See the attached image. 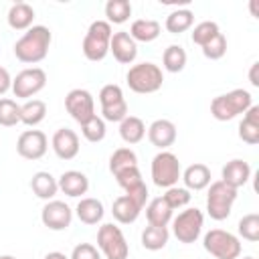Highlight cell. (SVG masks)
<instances>
[{"mask_svg": "<svg viewBox=\"0 0 259 259\" xmlns=\"http://www.w3.org/2000/svg\"><path fill=\"white\" fill-rule=\"evenodd\" d=\"M162 63L168 73H180L186 67V51L180 45H170L162 55Z\"/></svg>", "mask_w": 259, "mask_h": 259, "instance_id": "33", "label": "cell"}, {"mask_svg": "<svg viewBox=\"0 0 259 259\" xmlns=\"http://www.w3.org/2000/svg\"><path fill=\"white\" fill-rule=\"evenodd\" d=\"M81 134H83V138H85L87 142H91V144L101 142V140L105 138V121H103V117L93 115L91 119H87L85 123H81Z\"/></svg>", "mask_w": 259, "mask_h": 259, "instance_id": "36", "label": "cell"}, {"mask_svg": "<svg viewBox=\"0 0 259 259\" xmlns=\"http://www.w3.org/2000/svg\"><path fill=\"white\" fill-rule=\"evenodd\" d=\"M99 105H101L103 121H117L119 123L123 117L130 115L123 91L115 83H109V85L101 87V91H99Z\"/></svg>", "mask_w": 259, "mask_h": 259, "instance_id": "10", "label": "cell"}, {"mask_svg": "<svg viewBox=\"0 0 259 259\" xmlns=\"http://www.w3.org/2000/svg\"><path fill=\"white\" fill-rule=\"evenodd\" d=\"M160 22L158 20H152V18H138L132 22L130 26V36L136 40V42H152L160 36Z\"/></svg>", "mask_w": 259, "mask_h": 259, "instance_id": "23", "label": "cell"}, {"mask_svg": "<svg viewBox=\"0 0 259 259\" xmlns=\"http://www.w3.org/2000/svg\"><path fill=\"white\" fill-rule=\"evenodd\" d=\"M180 176H182V168H180L178 156L168 152V150H160L152 160V180H154V184L160 186V188H170V186L178 184Z\"/></svg>", "mask_w": 259, "mask_h": 259, "instance_id": "6", "label": "cell"}, {"mask_svg": "<svg viewBox=\"0 0 259 259\" xmlns=\"http://www.w3.org/2000/svg\"><path fill=\"white\" fill-rule=\"evenodd\" d=\"M140 208H144L146 206V200H148V186H146V182L144 184H140V186H136L134 190H130V192H125Z\"/></svg>", "mask_w": 259, "mask_h": 259, "instance_id": "43", "label": "cell"}, {"mask_svg": "<svg viewBox=\"0 0 259 259\" xmlns=\"http://www.w3.org/2000/svg\"><path fill=\"white\" fill-rule=\"evenodd\" d=\"M40 221L51 231H65L67 227H71L73 210L63 200H49L40 210Z\"/></svg>", "mask_w": 259, "mask_h": 259, "instance_id": "14", "label": "cell"}, {"mask_svg": "<svg viewBox=\"0 0 259 259\" xmlns=\"http://www.w3.org/2000/svg\"><path fill=\"white\" fill-rule=\"evenodd\" d=\"M200 49H202V55H204L206 59H210V61L223 59L225 53H227V38H225L223 32H219L212 40H208V42H206L204 47H200Z\"/></svg>", "mask_w": 259, "mask_h": 259, "instance_id": "41", "label": "cell"}, {"mask_svg": "<svg viewBox=\"0 0 259 259\" xmlns=\"http://www.w3.org/2000/svg\"><path fill=\"white\" fill-rule=\"evenodd\" d=\"M20 123V105L14 99L0 97V125L12 127Z\"/></svg>", "mask_w": 259, "mask_h": 259, "instance_id": "35", "label": "cell"}, {"mask_svg": "<svg viewBox=\"0 0 259 259\" xmlns=\"http://www.w3.org/2000/svg\"><path fill=\"white\" fill-rule=\"evenodd\" d=\"M239 235L251 243H257L259 241V214L251 212V214H245L241 221H239V227H237Z\"/></svg>", "mask_w": 259, "mask_h": 259, "instance_id": "39", "label": "cell"}, {"mask_svg": "<svg viewBox=\"0 0 259 259\" xmlns=\"http://www.w3.org/2000/svg\"><path fill=\"white\" fill-rule=\"evenodd\" d=\"M53 34L42 24H32L16 42H14V55L20 63L36 65L49 55Z\"/></svg>", "mask_w": 259, "mask_h": 259, "instance_id": "1", "label": "cell"}, {"mask_svg": "<svg viewBox=\"0 0 259 259\" xmlns=\"http://www.w3.org/2000/svg\"><path fill=\"white\" fill-rule=\"evenodd\" d=\"M65 107L79 125L95 115V99L87 89H71L65 97Z\"/></svg>", "mask_w": 259, "mask_h": 259, "instance_id": "12", "label": "cell"}, {"mask_svg": "<svg viewBox=\"0 0 259 259\" xmlns=\"http://www.w3.org/2000/svg\"><path fill=\"white\" fill-rule=\"evenodd\" d=\"M8 89H12V77L4 67H0V95H4Z\"/></svg>", "mask_w": 259, "mask_h": 259, "instance_id": "44", "label": "cell"}, {"mask_svg": "<svg viewBox=\"0 0 259 259\" xmlns=\"http://www.w3.org/2000/svg\"><path fill=\"white\" fill-rule=\"evenodd\" d=\"M109 53L113 55V59L121 65H130L136 61L138 57V45L136 40L125 32V30H119V32H113L111 36V42H109Z\"/></svg>", "mask_w": 259, "mask_h": 259, "instance_id": "15", "label": "cell"}, {"mask_svg": "<svg viewBox=\"0 0 259 259\" xmlns=\"http://www.w3.org/2000/svg\"><path fill=\"white\" fill-rule=\"evenodd\" d=\"M140 212H142V208H140L127 194L117 196V198L113 200V204H111V214H113V219H115L117 223H121V225L134 223V221L140 217Z\"/></svg>", "mask_w": 259, "mask_h": 259, "instance_id": "24", "label": "cell"}, {"mask_svg": "<svg viewBox=\"0 0 259 259\" xmlns=\"http://www.w3.org/2000/svg\"><path fill=\"white\" fill-rule=\"evenodd\" d=\"M111 36H113V30H111V24L107 20L91 22V26L87 28V34L83 38V45H81L85 59L91 61V63L103 61L107 57V53H109Z\"/></svg>", "mask_w": 259, "mask_h": 259, "instance_id": "3", "label": "cell"}, {"mask_svg": "<svg viewBox=\"0 0 259 259\" xmlns=\"http://www.w3.org/2000/svg\"><path fill=\"white\" fill-rule=\"evenodd\" d=\"M45 85H47V73L40 67H30V69L20 71L12 79V93H14V97L28 101L38 91H42Z\"/></svg>", "mask_w": 259, "mask_h": 259, "instance_id": "11", "label": "cell"}, {"mask_svg": "<svg viewBox=\"0 0 259 259\" xmlns=\"http://www.w3.org/2000/svg\"><path fill=\"white\" fill-rule=\"evenodd\" d=\"M45 259H69V257L65 253H61V251H51V253L45 255Z\"/></svg>", "mask_w": 259, "mask_h": 259, "instance_id": "46", "label": "cell"}, {"mask_svg": "<svg viewBox=\"0 0 259 259\" xmlns=\"http://www.w3.org/2000/svg\"><path fill=\"white\" fill-rule=\"evenodd\" d=\"M162 198L166 200V204H168L172 210H176V208H184V206H188L192 194H190V190H186V188L170 186V188H166V194H162Z\"/></svg>", "mask_w": 259, "mask_h": 259, "instance_id": "38", "label": "cell"}, {"mask_svg": "<svg viewBox=\"0 0 259 259\" xmlns=\"http://www.w3.org/2000/svg\"><path fill=\"white\" fill-rule=\"evenodd\" d=\"M253 105V97L247 89H233L229 93L217 95L210 101V115L219 121H231L237 115L245 113Z\"/></svg>", "mask_w": 259, "mask_h": 259, "instance_id": "2", "label": "cell"}, {"mask_svg": "<svg viewBox=\"0 0 259 259\" xmlns=\"http://www.w3.org/2000/svg\"><path fill=\"white\" fill-rule=\"evenodd\" d=\"M53 150L57 154V158L61 160H73L77 154H79V136L69 130V127H59L55 134H53Z\"/></svg>", "mask_w": 259, "mask_h": 259, "instance_id": "16", "label": "cell"}, {"mask_svg": "<svg viewBox=\"0 0 259 259\" xmlns=\"http://www.w3.org/2000/svg\"><path fill=\"white\" fill-rule=\"evenodd\" d=\"M57 182H59V190L63 194L71 196V198L83 196L89 190V178L83 172H79V170H67V172H63Z\"/></svg>", "mask_w": 259, "mask_h": 259, "instance_id": "19", "label": "cell"}, {"mask_svg": "<svg viewBox=\"0 0 259 259\" xmlns=\"http://www.w3.org/2000/svg\"><path fill=\"white\" fill-rule=\"evenodd\" d=\"M219 24L212 22V20H204V22H198L192 30V42L198 45V47H204L208 40H212L217 34H219Z\"/></svg>", "mask_w": 259, "mask_h": 259, "instance_id": "37", "label": "cell"}, {"mask_svg": "<svg viewBox=\"0 0 259 259\" xmlns=\"http://www.w3.org/2000/svg\"><path fill=\"white\" fill-rule=\"evenodd\" d=\"M30 188H32V192H34L38 198H42V200L49 202V200H53V196L59 192V182H57V178H55L51 172L40 170V172H36V174L32 176Z\"/></svg>", "mask_w": 259, "mask_h": 259, "instance_id": "25", "label": "cell"}, {"mask_svg": "<svg viewBox=\"0 0 259 259\" xmlns=\"http://www.w3.org/2000/svg\"><path fill=\"white\" fill-rule=\"evenodd\" d=\"M119 136L125 144L134 146V144H140L146 136V123L136 117V115H127L119 121Z\"/></svg>", "mask_w": 259, "mask_h": 259, "instance_id": "26", "label": "cell"}, {"mask_svg": "<svg viewBox=\"0 0 259 259\" xmlns=\"http://www.w3.org/2000/svg\"><path fill=\"white\" fill-rule=\"evenodd\" d=\"M237 200V190L227 186L223 180L210 182L208 184V194H206V212L212 221H225L229 219L233 204Z\"/></svg>", "mask_w": 259, "mask_h": 259, "instance_id": "5", "label": "cell"}, {"mask_svg": "<svg viewBox=\"0 0 259 259\" xmlns=\"http://www.w3.org/2000/svg\"><path fill=\"white\" fill-rule=\"evenodd\" d=\"M69 259H101V253L91 243H79V245H75Z\"/></svg>", "mask_w": 259, "mask_h": 259, "instance_id": "42", "label": "cell"}, {"mask_svg": "<svg viewBox=\"0 0 259 259\" xmlns=\"http://www.w3.org/2000/svg\"><path fill=\"white\" fill-rule=\"evenodd\" d=\"M243 259H255V257H243Z\"/></svg>", "mask_w": 259, "mask_h": 259, "instance_id": "48", "label": "cell"}, {"mask_svg": "<svg viewBox=\"0 0 259 259\" xmlns=\"http://www.w3.org/2000/svg\"><path fill=\"white\" fill-rule=\"evenodd\" d=\"M47 117V103L40 99H28L24 105H20V123L34 127Z\"/></svg>", "mask_w": 259, "mask_h": 259, "instance_id": "30", "label": "cell"}, {"mask_svg": "<svg viewBox=\"0 0 259 259\" xmlns=\"http://www.w3.org/2000/svg\"><path fill=\"white\" fill-rule=\"evenodd\" d=\"M202 225H204L202 212L196 206L194 208H186V210L178 212V217L172 219V233L180 243L190 245L200 237Z\"/></svg>", "mask_w": 259, "mask_h": 259, "instance_id": "9", "label": "cell"}, {"mask_svg": "<svg viewBox=\"0 0 259 259\" xmlns=\"http://www.w3.org/2000/svg\"><path fill=\"white\" fill-rule=\"evenodd\" d=\"M0 259H16L14 255H0Z\"/></svg>", "mask_w": 259, "mask_h": 259, "instance_id": "47", "label": "cell"}, {"mask_svg": "<svg viewBox=\"0 0 259 259\" xmlns=\"http://www.w3.org/2000/svg\"><path fill=\"white\" fill-rule=\"evenodd\" d=\"M192 22H194V12L188 8H178L166 16L164 26L170 34H180V32H186L192 26Z\"/></svg>", "mask_w": 259, "mask_h": 259, "instance_id": "29", "label": "cell"}, {"mask_svg": "<svg viewBox=\"0 0 259 259\" xmlns=\"http://www.w3.org/2000/svg\"><path fill=\"white\" fill-rule=\"evenodd\" d=\"M180 178H182L186 190H204L210 184V170H208V166L194 162L182 172Z\"/></svg>", "mask_w": 259, "mask_h": 259, "instance_id": "20", "label": "cell"}, {"mask_svg": "<svg viewBox=\"0 0 259 259\" xmlns=\"http://www.w3.org/2000/svg\"><path fill=\"white\" fill-rule=\"evenodd\" d=\"M115 180H117V184H119L125 192H130V190H134L136 186L144 184V178H142V172H140L138 166H132V168H125V170L117 172V174H115Z\"/></svg>", "mask_w": 259, "mask_h": 259, "instance_id": "40", "label": "cell"}, {"mask_svg": "<svg viewBox=\"0 0 259 259\" xmlns=\"http://www.w3.org/2000/svg\"><path fill=\"white\" fill-rule=\"evenodd\" d=\"M132 166H138V156L132 148H117L109 158V172L113 176L125 168H132Z\"/></svg>", "mask_w": 259, "mask_h": 259, "instance_id": "34", "label": "cell"}, {"mask_svg": "<svg viewBox=\"0 0 259 259\" xmlns=\"http://www.w3.org/2000/svg\"><path fill=\"white\" fill-rule=\"evenodd\" d=\"M49 150V140L40 130H26L18 136L16 152L24 160H40Z\"/></svg>", "mask_w": 259, "mask_h": 259, "instance_id": "13", "label": "cell"}, {"mask_svg": "<svg viewBox=\"0 0 259 259\" xmlns=\"http://www.w3.org/2000/svg\"><path fill=\"white\" fill-rule=\"evenodd\" d=\"M170 239V233H168V227H154V225H148L144 231H142V245L144 249L148 251H160L166 247Z\"/></svg>", "mask_w": 259, "mask_h": 259, "instance_id": "31", "label": "cell"}, {"mask_svg": "<svg viewBox=\"0 0 259 259\" xmlns=\"http://www.w3.org/2000/svg\"><path fill=\"white\" fill-rule=\"evenodd\" d=\"M239 138L249 146L259 144V105H251L245 111L243 121L239 123Z\"/></svg>", "mask_w": 259, "mask_h": 259, "instance_id": "21", "label": "cell"}, {"mask_svg": "<svg viewBox=\"0 0 259 259\" xmlns=\"http://www.w3.org/2000/svg\"><path fill=\"white\" fill-rule=\"evenodd\" d=\"M148 140L160 150H168L176 142V125L170 119H156L148 127Z\"/></svg>", "mask_w": 259, "mask_h": 259, "instance_id": "17", "label": "cell"}, {"mask_svg": "<svg viewBox=\"0 0 259 259\" xmlns=\"http://www.w3.org/2000/svg\"><path fill=\"white\" fill-rule=\"evenodd\" d=\"M8 26L14 30H28L34 22V8L26 2H16L8 10Z\"/></svg>", "mask_w": 259, "mask_h": 259, "instance_id": "22", "label": "cell"}, {"mask_svg": "<svg viewBox=\"0 0 259 259\" xmlns=\"http://www.w3.org/2000/svg\"><path fill=\"white\" fill-rule=\"evenodd\" d=\"M172 212L174 210L166 204V200L162 196L152 198L150 204L146 206V219L154 227H168V223L172 221Z\"/></svg>", "mask_w": 259, "mask_h": 259, "instance_id": "28", "label": "cell"}, {"mask_svg": "<svg viewBox=\"0 0 259 259\" xmlns=\"http://www.w3.org/2000/svg\"><path fill=\"white\" fill-rule=\"evenodd\" d=\"M125 81H127V87L134 93L150 95V93H156V91L162 89L164 75H162V69L156 63H138V65L130 67V71L125 75Z\"/></svg>", "mask_w": 259, "mask_h": 259, "instance_id": "4", "label": "cell"}, {"mask_svg": "<svg viewBox=\"0 0 259 259\" xmlns=\"http://www.w3.org/2000/svg\"><path fill=\"white\" fill-rule=\"evenodd\" d=\"M257 71H259V63H253V65H251V71H249V81H251V85H253V87H259Z\"/></svg>", "mask_w": 259, "mask_h": 259, "instance_id": "45", "label": "cell"}, {"mask_svg": "<svg viewBox=\"0 0 259 259\" xmlns=\"http://www.w3.org/2000/svg\"><path fill=\"white\" fill-rule=\"evenodd\" d=\"M103 204H101V200H97V198H81L79 200V204H77V208H75V214H77V219L81 221V223H85V225H97L101 219H103Z\"/></svg>", "mask_w": 259, "mask_h": 259, "instance_id": "27", "label": "cell"}, {"mask_svg": "<svg viewBox=\"0 0 259 259\" xmlns=\"http://www.w3.org/2000/svg\"><path fill=\"white\" fill-rule=\"evenodd\" d=\"M105 16L109 24H123L132 16L130 0H109L105 4Z\"/></svg>", "mask_w": 259, "mask_h": 259, "instance_id": "32", "label": "cell"}, {"mask_svg": "<svg viewBox=\"0 0 259 259\" xmlns=\"http://www.w3.org/2000/svg\"><path fill=\"white\" fill-rule=\"evenodd\" d=\"M249 178H251V166H249L245 160L235 158V160H231V162H227V164L223 166L221 180H223L227 186L235 188V190H239L241 186H245V184L249 182Z\"/></svg>", "mask_w": 259, "mask_h": 259, "instance_id": "18", "label": "cell"}, {"mask_svg": "<svg viewBox=\"0 0 259 259\" xmlns=\"http://www.w3.org/2000/svg\"><path fill=\"white\" fill-rule=\"evenodd\" d=\"M97 247L105 255V259H127L130 245L119 227L113 223H105L97 231Z\"/></svg>", "mask_w": 259, "mask_h": 259, "instance_id": "8", "label": "cell"}, {"mask_svg": "<svg viewBox=\"0 0 259 259\" xmlns=\"http://www.w3.org/2000/svg\"><path fill=\"white\" fill-rule=\"evenodd\" d=\"M202 245L217 259H239V255H241L239 237L229 231H223V229H210L204 235Z\"/></svg>", "mask_w": 259, "mask_h": 259, "instance_id": "7", "label": "cell"}]
</instances>
